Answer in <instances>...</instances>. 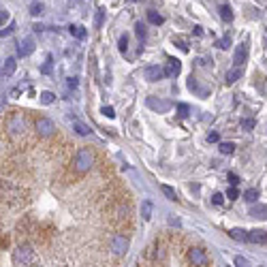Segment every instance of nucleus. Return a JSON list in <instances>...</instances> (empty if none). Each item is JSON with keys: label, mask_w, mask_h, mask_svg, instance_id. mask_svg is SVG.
<instances>
[{"label": "nucleus", "mask_w": 267, "mask_h": 267, "mask_svg": "<svg viewBox=\"0 0 267 267\" xmlns=\"http://www.w3.org/2000/svg\"><path fill=\"white\" fill-rule=\"evenodd\" d=\"M229 45H231V39L229 37H222V39L216 41V47H218V49H227Z\"/></svg>", "instance_id": "obj_30"}, {"label": "nucleus", "mask_w": 267, "mask_h": 267, "mask_svg": "<svg viewBox=\"0 0 267 267\" xmlns=\"http://www.w3.org/2000/svg\"><path fill=\"white\" fill-rule=\"evenodd\" d=\"M32 52H35V39H32V37L22 39V43L18 45V54L24 58V56H30Z\"/></svg>", "instance_id": "obj_11"}, {"label": "nucleus", "mask_w": 267, "mask_h": 267, "mask_svg": "<svg viewBox=\"0 0 267 267\" xmlns=\"http://www.w3.org/2000/svg\"><path fill=\"white\" fill-rule=\"evenodd\" d=\"M161 190L167 199H171V201H178V195H175V190L169 186V184H161Z\"/></svg>", "instance_id": "obj_23"}, {"label": "nucleus", "mask_w": 267, "mask_h": 267, "mask_svg": "<svg viewBox=\"0 0 267 267\" xmlns=\"http://www.w3.org/2000/svg\"><path fill=\"white\" fill-rule=\"evenodd\" d=\"M235 152V144L227 141V144H220V154H233Z\"/></svg>", "instance_id": "obj_25"}, {"label": "nucleus", "mask_w": 267, "mask_h": 267, "mask_svg": "<svg viewBox=\"0 0 267 267\" xmlns=\"http://www.w3.org/2000/svg\"><path fill=\"white\" fill-rule=\"evenodd\" d=\"M193 30H195V35H197V37H201V35H203V28H201V26H195Z\"/></svg>", "instance_id": "obj_45"}, {"label": "nucleus", "mask_w": 267, "mask_h": 267, "mask_svg": "<svg viewBox=\"0 0 267 267\" xmlns=\"http://www.w3.org/2000/svg\"><path fill=\"white\" fill-rule=\"evenodd\" d=\"M258 197H261V193L256 188H250L244 193V201H258Z\"/></svg>", "instance_id": "obj_24"}, {"label": "nucleus", "mask_w": 267, "mask_h": 267, "mask_svg": "<svg viewBox=\"0 0 267 267\" xmlns=\"http://www.w3.org/2000/svg\"><path fill=\"white\" fill-rule=\"evenodd\" d=\"M41 13H43V5H41V3H32V5H30V15L39 18Z\"/></svg>", "instance_id": "obj_28"}, {"label": "nucleus", "mask_w": 267, "mask_h": 267, "mask_svg": "<svg viewBox=\"0 0 267 267\" xmlns=\"http://www.w3.org/2000/svg\"><path fill=\"white\" fill-rule=\"evenodd\" d=\"M7 130H9L11 135H20V132H24V115L13 113L11 118L7 120Z\"/></svg>", "instance_id": "obj_7"}, {"label": "nucleus", "mask_w": 267, "mask_h": 267, "mask_svg": "<svg viewBox=\"0 0 267 267\" xmlns=\"http://www.w3.org/2000/svg\"><path fill=\"white\" fill-rule=\"evenodd\" d=\"M182 71V62L175 60V58H167V64H165V75L167 77H178Z\"/></svg>", "instance_id": "obj_9"}, {"label": "nucleus", "mask_w": 267, "mask_h": 267, "mask_svg": "<svg viewBox=\"0 0 267 267\" xmlns=\"http://www.w3.org/2000/svg\"><path fill=\"white\" fill-rule=\"evenodd\" d=\"M15 71H18V60L15 58H7L3 62V77H11Z\"/></svg>", "instance_id": "obj_14"}, {"label": "nucleus", "mask_w": 267, "mask_h": 267, "mask_svg": "<svg viewBox=\"0 0 267 267\" xmlns=\"http://www.w3.org/2000/svg\"><path fill=\"white\" fill-rule=\"evenodd\" d=\"M118 49H120L122 54H126V52H128V37H126V35H122V37H120V41H118Z\"/></svg>", "instance_id": "obj_26"}, {"label": "nucleus", "mask_w": 267, "mask_h": 267, "mask_svg": "<svg viewBox=\"0 0 267 267\" xmlns=\"http://www.w3.org/2000/svg\"><path fill=\"white\" fill-rule=\"evenodd\" d=\"M103 20H105V9H98V11H96V18H94V28H96V30L103 26Z\"/></svg>", "instance_id": "obj_27"}, {"label": "nucleus", "mask_w": 267, "mask_h": 267, "mask_svg": "<svg viewBox=\"0 0 267 267\" xmlns=\"http://www.w3.org/2000/svg\"><path fill=\"white\" fill-rule=\"evenodd\" d=\"M13 30H15V24H9V26H7V28H3V30H0V37H9Z\"/></svg>", "instance_id": "obj_38"}, {"label": "nucleus", "mask_w": 267, "mask_h": 267, "mask_svg": "<svg viewBox=\"0 0 267 267\" xmlns=\"http://www.w3.org/2000/svg\"><path fill=\"white\" fill-rule=\"evenodd\" d=\"M235 267H252L246 256H235Z\"/></svg>", "instance_id": "obj_33"}, {"label": "nucleus", "mask_w": 267, "mask_h": 267, "mask_svg": "<svg viewBox=\"0 0 267 267\" xmlns=\"http://www.w3.org/2000/svg\"><path fill=\"white\" fill-rule=\"evenodd\" d=\"M101 113L103 115H107V118H115V111H113V107H103V109H101Z\"/></svg>", "instance_id": "obj_37"}, {"label": "nucleus", "mask_w": 267, "mask_h": 267, "mask_svg": "<svg viewBox=\"0 0 267 267\" xmlns=\"http://www.w3.org/2000/svg\"><path fill=\"white\" fill-rule=\"evenodd\" d=\"M52 62H54V60H52V56H47V58H45V64H43V69H41V71H43L45 75H49V73H52Z\"/></svg>", "instance_id": "obj_34"}, {"label": "nucleus", "mask_w": 267, "mask_h": 267, "mask_svg": "<svg viewBox=\"0 0 267 267\" xmlns=\"http://www.w3.org/2000/svg\"><path fill=\"white\" fill-rule=\"evenodd\" d=\"M11 20V13L7 11V9H3L0 11V24H3V28H5V22H9Z\"/></svg>", "instance_id": "obj_36"}, {"label": "nucleus", "mask_w": 267, "mask_h": 267, "mask_svg": "<svg viewBox=\"0 0 267 267\" xmlns=\"http://www.w3.org/2000/svg\"><path fill=\"white\" fill-rule=\"evenodd\" d=\"M54 94L52 92H43V94H41V103H43V105H52L54 103Z\"/></svg>", "instance_id": "obj_31"}, {"label": "nucleus", "mask_w": 267, "mask_h": 267, "mask_svg": "<svg viewBox=\"0 0 267 267\" xmlns=\"http://www.w3.org/2000/svg\"><path fill=\"white\" fill-rule=\"evenodd\" d=\"M92 165H94L92 150H90V148H79L77 154H75V161H73L75 171H77V173H86V171L92 169Z\"/></svg>", "instance_id": "obj_1"}, {"label": "nucleus", "mask_w": 267, "mask_h": 267, "mask_svg": "<svg viewBox=\"0 0 267 267\" xmlns=\"http://www.w3.org/2000/svg\"><path fill=\"white\" fill-rule=\"evenodd\" d=\"M220 18H222V22H233V11H231L229 5L220 7Z\"/></svg>", "instance_id": "obj_22"}, {"label": "nucleus", "mask_w": 267, "mask_h": 267, "mask_svg": "<svg viewBox=\"0 0 267 267\" xmlns=\"http://www.w3.org/2000/svg\"><path fill=\"white\" fill-rule=\"evenodd\" d=\"M188 113H190V107L184 105V103H180V105H178V115H180V118H186Z\"/></svg>", "instance_id": "obj_32"}, {"label": "nucleus", "mask_w": 267, "mask_h": 267, "mask_svg": "<svg viewBox=\"0 0 267 267\" xmlns=\"http://www.w3.org/2000/svg\"><path fill=\"white\" fill-rule=\"evenodd\" d=\"M188 261L193 263L195 267H207V265H210V258H207L203 248H190L188 250Z\"/></svg>", "instance_id": "obj_4"}, {"label": "nucleus", "mask_w": 267, "mask_h": 267, "mask_svg": "<svg viewBox=\"0 0 267 267\" xmlns=\"http://www.w3.org/2000/svg\"><path fill=\"white\" fill-rule=\"evenodd\" d=\"M229 180L233 182V184H239V178H237L235 173H229Z\"/></svg>", "instance_id": "obj_44"}, {"label": "nucleus", "mask_w": 267, "mask_h": 267, "mask_svg": "<svg viewBox=\"0 0 267 267\" xmlns=\"http://www.w3.org/2000/svg\"><path fill=\"white\" fill-rule=\"evenodd\" d=\"M146 79L148 81H158V79H163L165 77V69H163V66H158V64H152V66H148V69H146Z\"/></svg>", "instance_id": "obj_10"}, {"label": "nucleus", "mask_w": 267, "mask_h": 267, "mask_svg": "<svg viewBox=\"0 0 267 267\" xmlns=\"http://www.w3.org/2000/svg\"><path fill=\"white\" fill-rule=\"evenodd\" d=\"M73 130L77 132L79 137H88L90 132H92V130H90V126H86V124L79 122V120H73Z\"/></svg>", "instance_id": "obj_16"}, {"label": "nucleus", "mask_w": 267, "mask_h": 267, "mask_svg": "<svg viewBox=\"0 0 267 267\" xmlns=\"http://www.w3.org/2000/svg\"><path fill=\"white\" fill-rule=\"evenodd\" d=\"M13 261H15V265H18V267L32 265V263H35V252H32V246H28V244L18 246V250L13 252Z\"/></svg>", "instance_id": "obj_2"}, {"label": "nucleus", "mask_w": 267, "mask_h": 267, "mask_svg": "<svg viewBox=\"0 0 267 267\" xmlns=\"http://www.w3.org/2000/svg\"><path fill=\"white\" fill-rule=\"evenodd\" d=\"M229 235L235 241H248V231H244V229H231Z\"/></svg>", "instance_id": "obj_20"}, {"label": "nucleus", "mask_w": 267, "mask_h": 267, "mask_svg": "<svg viewBox=\"0 0 267 267\" xmlns=\"http://www.w3.org/2000/svg\"><path fill=\"white\" fill-rule=\"evenodd\" d=\"M227 197L231 199V201H235V199L239 197V193H237V188H235V186H233V188H229V190H227Z\"/></svg>", "instance_id": "obj_39"}, {"label": "nucleus", "mask_w": 267, "mask_h": 267, "mask_svg": "<svg viewBox=\"0 0 267 267\" xmlns=\"http://www.w3.org/2000/svg\"><path fill=\"white\" fill-rule=\"evenodd\" d=\"M148 22L154 24V26H161V24L165 22V18H163L161 13H156V11H150V13H148Z\"/></svg>", "instance_id": "obj_21"}, {"label": "nucleus", "mask_w": 267, "mask_h": 267, "mask_svg": "<svg viewBox=\"0 0 267 267\" xmlns=\"http://www.w3.org/2000/svg\"><path fill=\"white\" fill-rule=\"evenodd\" d=\"M248 241L250 244H267V231L261 229H254L248 233Z\"/></svg>", "instance_id": "obj_12"}, {"label": "nucleus", "mask_w": 267, "mask_h": 267, "mask_svg": "<svg viewBox=\"0 0 267 267\" xmlns=\"http://www.w3.org/2000/svg\"><path fill=\"white\" fill-rule=\"evenodd\" d=\"M239 77H241V69H239V66H233V69H229L227 75H224V81H227V83H235Z\"/></svg>", "instance_id": "obj_18"}, {"label": "nucleus", "mask_w": 267, "mask_h": 267, "mask_svg": "<svg viewBox=\"0 0 267 267\" xmlns=\"http://www.w3.org/2000/svg\"><path fill=\"white\" fill-rule=\"evenodd\" d=\"M132 3H137V0H132Z\"/></svg>", "instance_id": "obj_46"}, {"label": "nucleus", "mask_w": 267, "mask_h": 267, "mask_svg": "<svg viewBox=\"0 0 267 267\" xmlns=\"http://www.w3.org/2000/svg\"><path fill=\"white\" fill-rule=\"evenodd\" d=\"M66 83H69V88H77V77H69Z\"/></svg>", "instance_id": "obj_43"}, {"label": "nucleus", "mask_w": 267, "mask_h": 267, "mask_svg": "<svg viewBox=\"0 0 267 267\" xmlns=\"http://www.w3.org/2000/svg\"><path fill=\"white\" fill-rule=\"evenodd\" d=\"M135 32H137V37H139L141 41L146 39V26H144V24H141V22H139L137 26H135Z\"/></svg>", "instance_id": "obj_35"}, {"label": "nucleus", "mask_w": 267, "mask_h": 267, "mask_svg": "<svg viewBox=\"0 0 267 267\" xmlns=\"http://www.w3.org/2000/svg\"><path fill=\"white\" fill-rule=\"evenodd\" d=\"M152 212H154V203L150 201V199H146V201L141 203V218L150 220V218H152Z\"/></svg>", "instance_id": "obj_15"}, {"label": "nucleus", "mask_w": 267, "mask_h": 267, "mask_svg": "<svg viewBox=\"0 0 267 267\" xmlns=\"http://www.w3.org/2000/svg\"><path fill=\"white\" fill-rule=\"evenodd\" d=\"M250 216H252V218L267 220V205H252L250 207Z\"/></svg>", "instance_id": "obj_17"}, {"label": "nucleus", "mask_w": 267, "mask_h": 267, "mask_svg": "<svg viewBox=\"0 0 267 267\" xmlns=\"http://www.w3.org/2000/svg\"><path fill=\"white\" fill-rule=\"evenodd\" d=\"M146 105L152 111H158V113H167V111L171 109V103L169 101H161V98H156V96H148L146 98Z\"/></svg>", "instance_id": "obj_6"}, {"label": "nucleus", "mask_w": 267, "mask_h": 267, "mask_svg": "<svg viewBox=\"0 0 267 267\" xmlns=\"http://www.w3.org/2000/svg\"><path fill=\"white\" fill-rule=\"evenodd\" d=\"M241 126H244L246 130H252V128H254V120H252V118H248V120L241 122Z\"/></svg>", "instance_id": "obj_40"}, {"label": "nucleus", "mask_w": 267, "mask_h": 267, "mask_svg": "<svg viewBox=\"0 0 267 267\" xmlns=\"http://www.w3.org/2000/svg\"><path fill=\"white\" fill-rule=\"evenodd\" d=\"M186 86H188L190 92H195L197 96H207V94H210V88H207V86H201V81L195 79L193 75L188 77V83H186Z\"/></svg>", "instance_id": "obj_8"}, {"label": "nucleus", "mask_w": 267, "mask_h": 267, "mask_svg": "<svg viewBox=\"0 0 267 267\" xmlns=\"http://www.w3.org/2000/svg\"><path fill=\"white\" fill-rule=\"evenodd\" d=\"M109 248H111V252H113L115 256H124V254L128 252V237L122 235V233H118V235L111 237Z\"/></svg>", "instance_id": "obj_3"}, {"label": "nucleus", "mask_w": 267, "mask_h": 267, "mask_svg": "<svg viewBox=\"0 0 267 267\" xmlns=\"http://www.w3.org/2000/svg\"><path fill=\"white\" fill-rule=\"evenodd\" d=\"M173 43H175V45H180L182 52H188V43H186V39H182V37H173Z\"/></svg>", "instance_id": "obj_29"}, {"label": "nucleus", "mask_w": 267, "mask_h": 267, "mask_svg": "<svg viewBox=\"0 0 267 267\" xmlns=\"http://www.w3.org/2000/svg\"><path fill=\"white\" fill-rule=\"evenodd\" d=\"M35 126H37L39 137H52L54 132H56V124L49 120V118H39Z\"/></svg>", "instance_id": "obj_5"}, {"label": "nucleus", "mask_w": 267, "mask_h": 267, "mask_svg": "<svg viewBox=\"0 0 267 267\" xmlns=\"http://www.w3.org/2000/svg\"><path fill=\"white\" fill-rule=\"evenodd\" d=\"M207 141H210V144H216V141H218V132H210V135H207Z\"/></svg>", "instance_id": "obj_42"}, {"label": "nucleus", "mask_w": 267, "mask_h": 267, "mask_svg": "<svg viewBox=\"0 0 267 267\" xmlns=\"http://www.w3.org/2000/svg\"><path fill=\"white\" fill-rule=\"evenodd\" d=\"M246 58H248V43H239L237 49H235V56H233V60H235V66L244 64Z\"/></svg>", "instance_id": "obj_13"}, {"label": "nucleus", "mask_w": 267, "mask_h": 267, "mask_svg": "<svg viewBox=\"0 0 267 267\" xmlns=\"http://www.w3.org/2000/svg\"><path fill=\"white\" fill-rule=\"evenodd\" d=\"M212 201H214V205H222V201H224V197H222L220 193H216V195L212 197Z\"/></svg>", "instance_id": "obj_41"}, {"label": "nucleus", "mask_w": 267, "mask_h": 267, "mask_svg": "<svg viewBox=\"0 0 267 267\" xmlns=\"http://www.w3.org/2000/svg\"><path fill=\"white\" fill-rule=\"evenodd\" d=\"M69 32L73 37H77V39H86L88 37V32H86V28L81 26V24H71L69 26Z\"/></svg>", "instance_id": "obj_19"}]
</instances>
